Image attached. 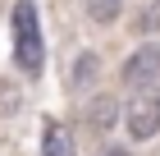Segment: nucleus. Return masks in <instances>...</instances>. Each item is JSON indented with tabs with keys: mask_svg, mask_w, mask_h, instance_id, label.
I'll return each mask as SVG.
<instances>
[{
	"mask_svg": "<svg viewBox=\"0 0 160 156\" xmlns=\"http://www.w3.org/2000/svg\"><path fill=\"white\" fill-rule=\"evenodd\" d=\"M14 64L37 78L46 69V46H41V28H37V0H18L14 5Z\"/></svg>",
	"mask_w": 160,
	"mask_h": 156,
	"instance_id": "obj_1",
	"label": "nucleus"
},
{
	"mask_svg": "<svg viewBox=\"0 0 160 156\" xmlns=\"http://www.w3.org/2000/svg\"><path fill=\"white\" fill-rule=\"evenodd\" d=\"M123 124H128V138H137V143H151V138L160 133V92H156V87L128 96Z\"/></svg>",
	"mask_w": 160,
	"mask_h": 156,
	"instance_id": "obj_2",
	"label": "nucleus"
},
{
	"mask_svg": "<svg viewBox=\"0 0 160 156\" xmlns=\"http://www.w3.org/2000/svg\"><path fill=\"white\" fill-rule=\"evenodd\" d=\"M123 83L147 92L151 83H160V46H137L128 60H123Z\"/></svg>",
	"mask_w": 160,
	"mask_h": 156,
	"instance_id": "obj_3",
	"label": "nucleus"
},
{
	"mask_svg": "<svg viewBox=\"0 0 160 156\" xmlns=\"http://www.w3.org/2000/svg\"><path fill=\"white\" fill-rule=\"evenodd\" d=\"M114 115H119V106H114L110 96H92V106H87V124H92V129H110L114 124Z\"/></svg>",
	"mask_w": 160,
	"mask_h": 156,
	"instance_id": "obj_4",
	"label": "nucleus"
},
{
	"mask_svg": "<svg viewBox=\"0 0 160 156\" xmlns=\"http://www.w3.org/2000/svg\"><path fill=\"white\" fill-rule=\"evenodd\" d=\"M82 9H87L92 23H114L119 9H123V0H82Z\"/></svg>",
	"mask_w": 160,
	"mask_h": 156,
	"instance_id": "obj_5",
	"label": "nucleus"
},
{
	"mask_svg": "<svg viewBox=\"0 0 160 156\" xmlns=\"http://www.w3.org/2000/svg\"><path fill=\"white\" fill-rule=\"evenodd\" d=\"M46 156H73V133L60 129V124H50L46 129Z\"/></svg>",
	"mask_w": 160,
	"mask_h": 156,
	"instance_id": "obj_6",
	"label": "nucleus"
},
{
	"mask_svg": "<svg viewBox=\"0 0 160 156\" xmlns=\"http://www.w3.org/2000/svg\"><path fill=\"white\" fill-rule=\"evenodd\" d=\"M137 32H147V37H156V32H160V0H151L147 9L137 14Z\"/></svg>",
	"mask_w": 160,
	"mask_h": 156,
	"instance_id": "obj_7",
	"label": "nucleus"
},
{
	"mask_svg": "<svg viewBox=\"0 0 160 156\" xmlns=\"http://www.w3.org/2000/svg\"><path fill=\"white\" fill-rule=\"evenodd\" d=\"M14 110H18V87H14L9 78H0V120L14 115Z\"/></svg>",
	"mask_w": 160,
	"mask_h": 156,
	"instance_id": "obj_8",
	"label": "nucleus"
},
{
	"mask_svg": "<svg viewBox=\"0 0 160 156\" xmlns=\"http://www.w3.org/2000/svg\"><path fill=\"white\" fill-rule=\"evenodd\" d=\"M92 73H96V55H92V51H82V55H78V69H73V78H78V83H87Z\"/></svg>",
	"mask_w": 160,
	"mask_h": 156,
	"instance_id": "obj_9",
	"label": "nucleus"
},
{
	"mask_svg": "<svg viewBox=\"0 0 160 156\" xmlns=\"http://www.w3.org/2000/svg\"><path fill=\"white\" fill-rule=\"evenodd\" d=\"M101 156H128V152H123V147H105Z\"/></svg>",
	"mask_w": 160,
	"mask_h": 156,
	"instance_id": "obj_10",
	"label": "nucleus"
}]
</instances>
